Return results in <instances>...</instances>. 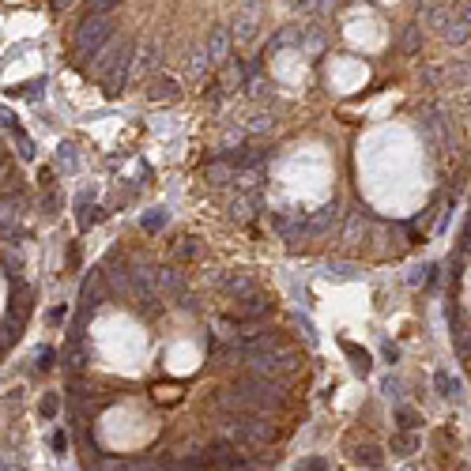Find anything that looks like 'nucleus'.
Listing matches in <instances>:
<instances>
[{
    "instance_id": "obj_1",
    "label": "nucleus",
    "mask_w": 471,
    "mask_h": 471,
    "mask_svg": "<svg viewBox=\"0 0 471 471\" xmlns=\"http://www.w3.org/2000/svg\"><path fill=\"white\" fill-rule=\"evenodd\" d=\"M128 68H133V42L121 38V42H114V49L91 68V75L102 83L106 94H121V87L128 80Z\"/></svg>"
},
{
    "instance_id": "obj_2",
    "label": "nucleus",
    "mask_w": 471,
    "mask_h": 471,
    "mask_svg": "<svg viewBox=\"0 0 471 471\" xmlns=\"http://www.w3.org/2000/svg\"><path fill=\"white\" fill-rule=\"evenodd\" d=\"M114 42V19L109 16H87L80 30H75V57H80L83 64H91L102 57V49Z\"/></svg>"
},
{
    "instance_id": "obj_3",
    "label": "nucleus",
    "mask_w": 471,
    "mask_h": 471,
    "mask_svg": "<svg viewBox=\"0 0 471 471\" xmlns=\"http://www.w3.org/2000/svg\"><path fill=\"white\" fill-rule=\"evenodd\" d=\"M257 27H260V4H257V0H249L242 12H238V19H234V35L242 42H249L257 35Z\"/></svg>"
},
{
    "instance_id": "obj_4",
    "label": "nucleus",
    "mask_w": 471,
    "mask_h": 471,
    "mask_svg": "<svg viewBox=\"0 0 471 471\" xmlns=\"http://www.w3.org/2000/svg\"><path fill=\"white\" fill-rule=\"evenodd\" d=\"M226 53H230V35L223 27H215L212 38H207V46H204V57H207V64H223Z\"/></svg>"
},
{
    "instance_id": "obj_5",
    "label": "nucleus",
    "mask_w": 471,
    "mask_h": 471,
    "mask_svg": "<svg viewBox=\"0 0 471 471\" xmlns=\"http://www.w3.org/2000/svg\"><path fill=\"white\" fill-rule=\"evenodd\" d=\"M178 91H181V83L173 80V75H151L147 80V94L151 98H159V102H166V98H178Z\"/></svg>"
},
{
    "instance_id": "obj_6",
    "label": "nucleus",
    "mask_w": 471,
    "mask_h": 471,
    "mask_svg": "<svg viewBox=\"0 0 471 471\" xmlns=\"http://www.w3.org/2000/svg\"><path fill=\"white\" fill-rule=\"evenodd\" d=\"M0 121H4V128H8V133H12V136L19 140L23 155H27V159H35V140H30V136L23 133V128H19V121H16V117H12V114H0Z\"/></svg>"
},
{
    "instance_id": "obj_7",
    "label": "nucleus",
    "mask_w": 471,
    "mask_h": 471,
    "mask_svg": "<svg viewBox=\"0 0 471 471\" xmlns=\"http://www.w3.org/2000/svg\"><path fill=\"white\" fill-rule=\"evenodd\" d=\"M343 350L350 355V366H355V369H358V374H362V377L369 374V369H374V358H369L362 347H355V343H350V339H343Z\"/></svg>"
},
{
    "instance_id": "obj_8",
    "label": "nucleus",
    "mask_w": 471,
    "mask_h": 471,
    "mask_svg": "<svg viewBox=\"0 0 471 471\" xmlns=\"http://www.w3.org/2000/svg\"><path fill=\"white\" fill-rule=\"evenodd\" d=\"M419 49H422V30L419 27H408V30H403V38H400V53L415 57Z\"/></svg>"
},
{
    "instance_id": "obj_9",
    "label": "nucleus",
    "mask_w": 471,
    "mask_h": 471,
    "mask_svg": "<svg viewBox=\"0 0 471 471\" xmlns=\"http://www.w3.org/2000/svg\"><path fill=\"white\" fill-rule=\"evenodd\" d=\"M434 385H437V392H441V396H448V400L460 396V385L448 377V369H437V374H434Z\"/></svg>"
},
{
    "instance_id": "obj_10",
    "label": "nucleus",
    "mask_w": 471,
    "mask_h": 471,
    "mask_svg": "<svg viewBox=\"0 0 471 471\" xmlns=\"http://www.w3.org/2000/svg\"><path fill=\"white\" fill-rule=\"evenodd\" d=\"M396 422H400V430H415L422 419H419V411H415V408H400L396 411Z\"/></svg>"
},
{
    "instance_id": "obj_11",
    "label": "nucleus",
    "mask_w": 471,
    "mask_h": 471,
    "mask_svg": "<svg viewBox=\"0 0 471 471\" xmlns=\"http://www.w3.org/2000/svg\"><path fill=\"white\" fill-rule=\"evenodd\" d=\"M355 460H358V464H369V467H381V453H377V448H358V453H355Z\"/></svg>"
},
{
    "instance_id": "obj_12",
    "label": "nucleus",
    "mask_w": 471,
    "mask_h": 471,
    "mask_svg": "<svg viewBox=\"0 0 471 471\" xmlns=\"http://www.w3.org/2000/svg\"><path fill=\"white\" fill-rule=\"evenodd\" d=\"M392 448H396L400 456H408L411 448H415V437H411V430H408V434H400V437H392Z\"/></svg>"
},
{
    "instance_id": "obj_13",
    "label": "nucleus",
    "mask_w": 471,
    "mask_h": 471,
    "mask_svg": "<svg viewBox=\"0 0 471 471\" xmlns=\"http://www.w3.org/2000/svg\"><path fill=\"white\" fill-rule=\"evenodd\" d=\"M162 223H166V215L155 212V215H144V230L147 234H155V230H162Z\"/></svg>"
},
{
    "instance_id": "obj_14",
    "label": "nucleus",
    "mask_w": 471,
    "mask_h": 471,
    "mask_svg": "<svg viewBox=\"0 0 471 471\" xmlns=\"http://www.w3.org/2000/svg\"><path fill=\"white\" fill-rule=\"evenodd\" d=\"M117 4H121V0H94V4H91V12H94V16H109Z\"/></svg>"
},
{
    "instance_id": "obj_15",
    "label": "nucleus",
    "mask_w": 471,
    "mask_h": 471,
    "mask_svg": "<svg viewBox=\"0 0 471 471\" xmlns=\"http://www.w3.org/2000/svg\"><path fill=\"white\" fill-rule=\"evenodd\" d=\"M42 415H46V419H53V415H57V396H53V392L42 400Z\"/></svg>"
},
{
    "instance_id": "obj_16",
    "label": "nucleus",
    "mask_w": 471,
    "mask_h": 471,
    "mask_svg": "<svg viewBox=\"0 0 471 471\" xmlns=\"http://www.w3.org/2000/svg\"><path fill=\"white\" fill-rule=\"evenodd\" d=\"M53 448H57L61 456L68 453V434H53Z\"/></svg>"
},
{
    "instance_id": "obj_17",
    "label": "nucleus",
    "mask_w": 471,
    "mask_h": 471,
    "mask_svg": "<svg viewBox=\"0 0 471 471\" xmlns=\"http://www.w3.org/2000/svg\"><path fill=\"white\" fill-rule=\"evenodd\" d=\"M298 471H328V464H324V460H305Z\"/></svg>"
},
{
    "instance_id": "obj_18",
    "label": "nucleus",
    "mask_w": 471,
    "mask_h": 471,
    "mask_svg": "<svg viewBox=\"0 0 471 471\" xmlns=\"http://www.w3.org/2000/svg\"><path fill=\"white\" fill-rule=\"evenodd\" d=\"M64 317H68V305H57V310H53V313H49V321H53V324H57V321H64Z\"/></svg>"
}]
</instances>
